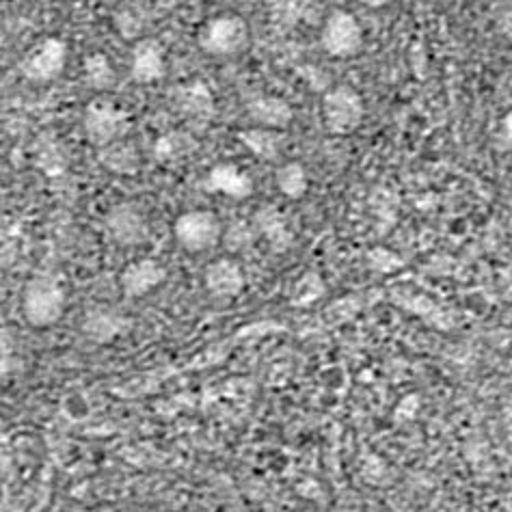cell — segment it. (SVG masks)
<instances>
[{
  "label": "cell",
  "mask_w": 512,
  "mask_h": 512,
  "mask_svg": "<svg viewBox=\"0 0 512 512\" xmlns=\"http://www.w3.org/2000/svg\"><path fill=\"white\" fill-rule=\"evenodd\" d=\"M251 24L236 11L210 16L197 31V46L212 59H236L251 46Z\"/></svg>",
  "instance_id": "6da1fadb"
},
{
  "label": "cell",
  "mask_w": 512,
  "mask_h": 512,
  "mask_svg": "<svg viewBox=\"0 0 512 512\" xmlns=\"http://www.w3.org/2000/svg\"><path fill=\"white\" fill-rule=\"evenodd\" d=\"M368 115V104L361 93L350 85H333L320 98V119L333 137L355 134Z\"/></svg>",
  "instance_id": "7a4b0ae2"
},
{
  "label": "cell",
  "mask_w": 512,
  "mask_h": 512,
  "mask_svg": "<svg viewBox=\"0 0 512 512\" xmlns=\"http://www.w3.org/2000/svg\"><path fill=\"white\" fill-rule=\"evenodd\" d=\"M67 309L65 288L52 277H35L22 290V314L33 329H50Z\"/></svg>",
  "instance_id": "3957f363"
},
{
  "label": "cell",
  "mask_w": 512,
  "mask_h": 512,
  "mask_svg": "<svg viewBox=\"0 0 512 512\" xmlns=\"http://www.w3.org/2000/svg\"><path fill=\"white\" fill-rule=\"evenodd\" d=\"M318 42L327 57L348 61L361 55L366 46V31L353 11L331 9L320 24Z\"/></svg>",
  "instance_id": "277c9868"
},
{
  "label": "cell",
  "mask_w": 512,
  "mask_h": 512,
  "mask_svg": "<svg viewBox=\"0 0 512 512\" xmlns=\"http://www.w3.org/2000/svg\"><path fill=\"white\" fill-rule=\"evenodd\" d=\"M130 126V113L111 96H96L85 104L83 130L87 141L96 147V150L117 139L128 137Z\"/></svg>",
  "instance_id": "5b68a950"
},
{
  "label": "cell",
  "mask_w": 512,
  "mask_h": 512,
  "mask_svg": "<svg viewBox=\"0 0 512 512\" xmlns=\"http://www.w3.org/2000/svg\"><path fill=\"white\" fill-rule=\"evenodd\" d=\"M225 223L217 212L208 208L184 210L173 221V238L188 253H206L217 249L223 238Z\"/></svg>",
  "instance_id": "8992f818"
},
{
  "label": "cell",
  "mask_w": 512,
  "mask_h": 512,
  "mask_svg": "<svg viewBox=\"0 0 512 512\" xmlns=\"http://www.w3.org/2000/svg\"><path fill=\"white\" fill-rule=\"evenodd\" d=\"M104 232L117 247H141L150 238V219L134 201H119L104 214Z\"/></svg>",
  "instance_id": "52a82bcc"
},
{
  "label": "cell",
  "mask_w": 512,
  "mask_h": 512,
  "mask_svg": "<svg viewBox=\"0 0 512 512\" xmlns=\"http://www.w3.org/2000/svg\"><path fill=\"white\" fill-rule=\"evenodd\" d=\"M67 55H70V48H67L65 39L61 37H44L42 42L35 44L29 55L22 61V76L26 80H31L35 85H46L57 80L65 65H67Z\"/></svg>",
  "instance_id": "ba28073f"
},
{
  "label": "cell",
  "mask_w": 512,
  "mask_h": 512,
  "mask_svg": "<svg viewBox=\"0 0 512 512\" xmlns=\"http://www.w3.org/2000/svg\"><path fill=\"white\" fill-rule=\"evenodd\" d=\"M169 277L167 266L156 258H137L119 271L117 286L126 299H145L165 284Z\"/></svg>",
  "instance_id": "9c48e42d"
},
{
  "label": "cell",
  "mask_w": 512,
  "mask_h": 512,
  "mask_svg": "<svg viewBox=\"0 0 512 512\" xmlns=\"http://www.w3.org/2000/svg\"><path fill=\"white\" fill-rule=\"evenodd\" d=\"M167 48L158 37H137L130 50V78L137 85H156L167 76Z\"/></svg>",
  "instance_id": "30bf717a"
},
{
  "label": "cell",
  "mask_w": 512,
  "mask_h": 512,
  "mask_svg": "<svg viewBox=\"0 0 512 512\" xmlns=\"http://www.w3.org/2000/svg\"><path fill=\"white\" fill-rule=\"evenodd\" d=\"M201 281H204V288L212 299L232 301L245 292L247 275L245 268L236 260V255H221V258L212 260L204 268Z\"/></svg>",
  "instance_id": "8fae6325"
},
{
  "label": "cell",
  "mask_w": 512,
  "mask_h": 512,
  "mask_svg": "<svg viewBox=\"0 0 512 512\" xmlns=\"http://www.w3.org/2000/svg\"><path fill=\"white\" fill-rule=\"evenodd\" d=\"M130 325L132 320L119 309L111 305H93L85 312L80 331L93 344H113L130 331Z\"/></svg>",
  "instance_id": "7c38bea8"
},
{
  "label": "cell",
  "mask_w": 512,
  "mask_h": 512,
  "mask_svg": "<svg viewBox=\"0 0 512 512\" xmlns=\"http://www.w3.org/2000/svg\"><path fill=\"white\" fill-rule=\"evenodd\" d=\"M206 186L208 191L234 201H245L255 191L251 175L236 163L214 165L206 175Z\"/></svg>",
  "instance_id": "4fadbf2b"
},
{
  "label": "cell",
  "mask_w": 512,
  "mask_h": 512,
  "mask_svg": "<svg viewBox=\"0 0 512 512\" xmlns=\"http://www.w3.org/2000/svg\"><path fill=\"white\" fill-rule=\"evenodd\" d=\"M247 117L251 126L284 132L294 121V109L286 98L258 96L247 104Z\"/></svg>",
  "instance_id": "5bb4252c"
},
{
  "label": "cell",
  "mask_w": 512,
  "mask_h": 512,
  "mask_svg": "<svg viewBox=\"0 0 512 512\" xmlns=\"http://www.w3.org/2000/svg\"><path fill=\"white\" fill-rule=\"evenodd\" d=\"M251 223L260 238L268 242V247L277 253H284L292 245V232L286 214L277 206H260L251 217Z\"/></svg>",
  "instance_id": "9a60e30c"
},
{
  "label": "cell",
  "mask_w": 512,
  "mask_h": 512,
  "mask_svg": "<svg viewBox=\"0 0 512 512\" xmlns=\"http://www.w3.org/2000/svg\"><path fill=\"white\" fill-rule=\"evenodd\" d=\"M98 160L106 171H111L115 175H126V178L137 175L141 171V165H143L141 150L137 147V143H134L128 137L117 139L109 145L100 147Z\"/></svg>",
  "instance_id": "2e32d148"
},
{
  "label": "cell",
  "mask_w": 512,
  "mask_h": 512,
  "mask_svg": "<svg viewBox=\"0 0 512 512\" xmlns=\"http://www.w3.org/2000/svg\"><path fill=\"white\" fill-rule=\"evenodd\" d=\"M83 80L96 96H109L119 80L113 59L102 50L87 52L83 59Z\"/></svg>",
  "instance_id": "e0dca14e"
},
{
  "label": "cell",
  "mask_w": 512,
  "mask_h": 512,
  "mask_svg": "<svg viewBox=\"0 0 512 512\" xmlns=\"http://www.w3.org/2000/svg\"><path fill=\"white\" fill-rule=\"evenodd\" d=\"M236 137L249 154H253L258 160H264V163L277 160L281 156V150H284V132L279 130L247 126L238 130Z\"/></svg>",
  "instance_id": "ac0fdd59"
},
{
  "label": "cell",
  "mask_w": 512,
  "mask_h": 512,
  "mask_svg": "<svg viewBox=\"0 0 512 512\" xmlns=\"http://www.w3.org/2000/svg\"><path fill=\"white\" fill-rule=\"evenodd\" d=\"M275 186L281 197L288 201H301L312 188V175L299 160H286L275 171Z\"/></svg>",
  "instance_id": "d6986e66"
},
{
  "label": "cell",
  "mask_w": 512,
  "mask_h": 512,
  "mask_svg": "<svg viewBox=\"0 0 512 512\" xmlns=\"http://www.w3.org/2000/svg\"><path fill=\"white\" fill-rule=\"evenodd\" d=\"M195 147L197 143L193 139V134H188L184 130H169L156 139L154 156L158 163L173 165L191 156L195 152Z\"/></svg>",
  "instance_id": "ffe728a7"
},
{
  "label": "cell",
  "mask_w": 512,
  "mask_h": 512,
  "mask_svg": "<svg viewBox=\"0 0 512 512\" xmlns=\"http://www.w3.org/2000/svg\"><path fill=\"white\" fill-rule=\"evenodd\" d=\"M178 104H180V111L188 117L204 119V117H210L214 113L212 93L204 83H199V80L180 87Z\"/></svg>",
  "instance_id": "44dd1931"
},
{
  "label": "cell",
  "mask_w": 512,
  "mask_h": 512,
  "mask_svg": "<svg viewBox=\"0 0 512 512\" xmlns=\"http://www.w3.org/2000/svg\"><path fill=\"white\" fill-rule=\"evenodd\" d=\"M258 232H255V227L251 223V219H238L232 221L229 225L223 227V238H221V245L225 247V251L229 255H236V253H245L249 251L255 240H258Z\"/></svg>",
  "instance_id": "7402d4cb"
},
{
  "label": "cell",
  "mask_w": 512,
  "mask_h": 512,
  "mask_svg": "<svg viewBox=\"0 0 512 512\" xmlns=\"http://www.w3.org/2000/svg\"><path fill=\"white\" fill-rule=\"evenodd\" d=\"M325 290H327L325 279H322L318 273H307L301 279L294 281L290 301L294 307L316 305L322 296H325Z\"/></svg>",
  "instance_id": "603a6c76"
},
{
  "label": "cell",
  "mask_w": 512,
  "mask_h": 512,
  "mask_svg": "<svg viewBox=\"0 0 512 512\" xmlns=\"http://www.w3.org/2000/svg\"><path fill=\"white\" fill-rule=\"evenodd\" d=\"M368 262H370V268H374L376 273H383V275L398 273L402 268V260L398 258V253L383 249V247L372 249L368 253Z\"/></svg>",
  "instance_id": "cb8c5ba5"
},
{
  "label": "cell",
  "mask_w": 512,
  "mask_h": 512,
  "mask_svg": "<svg viewBox=\"0 0 512 512\" xmlns=\"http://www.w3.org/2000/svg\"><path fill=\"white\" fill-rule=\"evenodd\" d=\"M500 128H502V137H504V141L512 147V109H508V111L502 115Z\"/></svg>",
  "instance_id": "d4e9b609"
},
{
  "label": "cell",
  "mask_w": 512,
  "mask_h": 512,
  "mask_svg": "<svg viewBox=\"0 0 512 512\" xmlns=\"http://www.w3.org/2000/svg\"><path fill=\"white\" fill-rule=\"evenodd\" d=\"M500 26H502V31L512 39V5L504 7L502 16H500Z\"/></svg>",
  "instance_id": "484cf974"
},
{
  "label": "cell",
  "mask_w": 512,
  "mask_h": 512,
  "mask_svg": "<svg viewBox=\"0 0 512 512\" xmlns=\"http://www.w3.org/2000/svg\"><path fill=\"white\" fill-rule=\"evenodd\" d=\"M357 3H361L366 9H374V11H381L385 7H389L394 3V0H357Z\"/></svg>",
  "instance_id": "4316f807"
},
{
  "label": "cell",
  "mask_w": 512,
  "mask_h": 512,
  "mask_svg": "<svg viewBox=\"0 0 512 512\" xmlns=\"http://www.w3.org/2000/svg\"><path fill=\"white\" fill-rule=\"evenodd\" d=\"M506 80H508V85L512 87V48H510L508 57H506Z\"/></svg>",
  "instance_id": "83f0119b"
},
{
  "label": "cell",
  "mask_w": 512,
  "mask_h": 512,
  "mask_svg": "<svg viewBox=\"0 0 512 512\" xmlns=\"http://www.w3.org/2000/svg\"><path fill=\"white\" fill-rule=\"evenodd\" d=\"M3 325H5V312L3 307H0V331H3Z\"/></svg>",
  "instance_id": "f1b7e54d"
}]
</instances>
